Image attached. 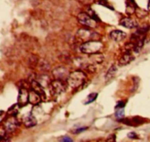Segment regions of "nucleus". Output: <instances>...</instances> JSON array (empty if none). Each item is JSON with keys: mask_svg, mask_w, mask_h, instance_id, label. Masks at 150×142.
Returning <instances> with one entry per match:
<instances>
[{"mask_svg": "<svg viewBox=\"0 0 150 142\" xmlns=\"http://www.w3.org/2000/svg\"><path fill=\"white\" fill-rule=\"evenodd\" d=\"M31 87H32V89L33 91H35V92L38 93L41 97H42V100H45V93L44 91L43 87L42 86L40 82H38V81L33 80L31 82Z\"/></svg>", "mask_w": 150, "mask_h": 142, "instance_id": "obj_8", "label": "nucleus"}, {"mask_svg": "<svg viewBox=\"0 0 150 142\" xmlns=\"http://www.w3.org/2000/svg\"><path fill=\"white\" fill-rule=\"evenodd\" d=\"M148 10H149V11H150V0H149V4H148Z\"/></svg>", "mask_w": 150, "mask_h": 142, "instance_id": "obj_24", "label": "nucleus"}, {"mask_svg": "<svg viewBox=\"0 0 150 142\" xmlns=\"http://www.w3.org/2000/svg\"><path fill=\"white\" fill-rule=\"evenodd\" d=\"M29 92L26 88H21L19 89L18 96V104L20 107H23L29 103Z\"/></svg>", "mask_w": 150, "mask_h": 142, "instance_id": "obj_5", "label": "nucleus"}, {"mask_svg": "<svg viewBox=\"0 0 150 142\" xmlns=\"http://www.w3.org/2000/svg\"><path fill=\"white\" fill-rule=\"evenodd\" d=\"M18 121L16 119V116H12V117L9 118L6 120L5 124H4V128H5L6 131H8V132H13L18 127Z\"/></svg>", "mask_w": 150, "mask_h": 142, "instance_id": "obj_7", "label": "nucleus"}, {"mask_svg": "<svg viewBox=\"0 0 150 142\" xmlns=\"http://www.w3.org/2000/svg\"><path fill=\"white\" fill-rule=\"evenodd\" d=\"M117 71V68L115 65H113L112 66H111L110 69L108 70V72H107L106 75H105V80H106V81L110 80L111 78L114 77V76L115 75Z\"/></svg>", "mask_w": 150, "mask_h": 142, "instance_id": "obj_14", "label": "nucleus"}, {"mask_svg": "<svg viewBox=\"0 0 150 142\" xmlns=\"http://www.w3.org/2000/svg\"><path fill=\"white\" fill-rule=\"evenodd\" d=\"M117 111L115 113V116L118 120L122 119L125 116L124 108H117Z\"/></svg>", "mask_w": 150, "mask_h": 142, "instance_id": "obj_17", "label": "nucleus"}, {"mask_svg": "<svg viewBox=\"0 0 150 142\" xmlns=\"http://www.w3.org/2000/svg\"><path fill=\"white\" fill-rule=\"evenodd\" d=\"M62 141H72L73 140L71 139L70 138H69V137H63V138H62L61 139Z\"/></svg>", "mask_w": 150, "mask_h": 142, "instance_id": "obj_23", "label": "nucleus"}, {"mask_svg": "<svg viewBox=\"0 0 150 142\" xmlns=\"http://www.w3.org/2000/svg\"><path fill=\"white\" fill-rule=\"evenodd\" d=\"M121 26L125 27L128 29H133L138 27L137 22L133 19H130V18H124V19H121L120 22Z\"/></svg>", "mask_w": 150, "mask_h": 142, "instance_id": "obj_10", "label": "nucleus"}, {"mask_svg": "<svg viewBox=\"0 0 150 142\" xmlns=\"http://www.w3.org/2000/svg\"><path fill=\"white\" fill-rule=\"evenodd\" d=\"M53 75L57 80H60L63 81L64 80H67L70 73L65 68L60 66L53 71Z\"/></svg>", "mask_w": 150, "mask_h": 142, "instance_id": "obj_6", "label": "nucleus"}, {"mask_svg": "<svg viewBox=\"0 0 150 142\" xmlns=\"http://www.w3.org/2000/svg\"><path fill=\"white\" fill-rule=\"evenodd\" d=\"M23 122L26 128H32L37 125V119L31 113H29L23 119Z\"/></svg>", "mask_w": 150, "mask_h": 142, "instance_id": "obj_11", "label": "nucleus"}, {"mask_svg": "<svg viewBox=\"0 0 150 142\" xmlns=\"http://www.w3.org/2000/svg\"><path fill=\"white\" fill-rule=\"evenodd\" d=\"M128 137L130 138H132V139H135V138H138V136H137V134L135 133L132 132V133H128Z\"/></svg>", "mask_w": 150, "mask_h": 142, "instance_id": "obj_20", "label": "nucleus"}, {"mask_svg": "<svg viewBox=\"0 0 150 142\" xmlns=\"http://www.w3.org/2000/svg\"><path fill=\"white\" fill-rule=\"evenodd\" d=\"M126 36H127V35H126L125 32H123V31L119 30V29L111 31V33H110V37H111V39L117 41V42L122 41L126 38Z\"/></svg>", "mask_w": 150, "mask_h": 142, "instance_id": "obj_9", "label": "nucleus"}, {"mask_svg": "<svg viewBox=\"0 0 150 142\" xmlns=\"http://www.w3.org/2000/svg\"><path fill=\"white\" fill-rule=\"evenodd\" d=\"M42 97L39 95L37 92H35V91L32 89V91H29V103L32 105H38L42 100Z\"/></svg>", "mask_w": 150, "mask_h": 142, "instance_id": "obj_12", "label": "nucleus"}, {"mask_svg": "<svg viewBox=\"0 0 150 142\" xmlns=\"http://www.w3.org/2000/svg\"><path fill=\"white\" fill-rule=\"evenodd\" d=\"M88 14H89V16H90L92 18V19H95V21H97V22H99V21H100V20L99 18H98V15H97L96 13H95V11H93L92 9L89 8V10H88Z\"/></svg>", "mask_w": 150, "mask_h": 142, "instance_id": "obj_18", "label": "nucleus"}, {"mask_svg": "<svg viewBox=\"0 0 150 142\" xmlns=\"http://www.w3.org/2000/svg\"><path fill=\"white\" fill-rule=\"evenodd\" d=\"M134 59V56L132 55L130 53H125L124 55L120 58L119 63H120V66H126V65L131 63Z\"/></svg>", "mask_w": 150, "mask_h": 142, "instance_id": "obj_13", "label": "nucleus"}, {"mask_svg": "<svg viewBox=\"0 0 150 142\" xmlns=\"http://www.w3.org/2000/svg\"><path fill=\"white\" fill-rule=\"evenodd\" d=\"M51 92L54 95H59L62 92L65 91V85L64 84L62 80H56L51 82L50 85Z\"/></svg>", "mask_w": 150, "mask_h": 142, "instance_id": "obj_4", "label": "nucleus"}, {"mask_svg": "<svg viewBox=\"0 0 150 142\" xmlns=\"http://www.w3.org/2000/svg\"><path fill=\"white\" fill-rule=\"evenodd\" d=\"M86 75L82 71H74L69 75L67 78V84L73 88H77L80 87L84 82Z\"/></svg>", "mask_w": 150, "mask_h": 142, "instance_id": "obj_1", "label": "nucleus"}, {"mask_svg": "<svg viewBox=\"0 0 150 142\" xmlns=\"http://www.w3.org/2000/svg\"><path fill=\"white\" fill-rule=\"evenodd\" d=\"M103 47V44L99 41H89L83 43L80 47L81 52L87 55L98 53Z\"/></svg>", "mask_w": 150, "mask_h": 142, "instance_id": "obj_2", "label": "nucleus"}, {"mask_svg": "<svg viewBox=\"0 0 150 142\" xmlns=\"http://www.w3.org/2000/svg\"><path fill=\"white\" fill-rule=\"evenodd\" d=\"M116 136L114 135H111L108 138H107V141H115Z\"/></svg>", "mask_w": 150, "mask_h": 142, "instance_id": "obj_21", "label": "nucleus"}, {"mask_svg": "<svg viewBox=\"0 0 150 142\" xmlns=\"http://www.w3.org/2000/svg\"><path fill=\"white\" fill-rule=\"evenodd\" d=\"M78 20L81 24L87 26L89 27L95 28L97 26V21L92 19L89 14L85 13H81L78 15Z\"/></svg>", "mask_w": 150, "mask_h": 142, "instance_id": "obj_3", "label": "nucleus"}, {"mask_svg": "<svg viewBox=\"0 0 150 142\" xmlns=\"http://www.w3.org/2000/svg\"><path fill=\"white\" fill-rule=\"evenodd\" d=\"M86 129V128H79V129H76V131H75V133H81V132H83V131H84Z\"/></svg>", "mask_w": 150, "mask_h": 142, "instance_id": "obj_22", "label": "nucleus"}, {"mask_svg": "<svg viewBox=\"0 0 150 142\" xmlns=\"http://www.w3.org/2000/svg\"><path fill=\"white\" fill-rule=\"evenodd\" d=\"M125 105V103L122 101L119 102L117 104V106H116V109L117 108H124Z\"/></svg>", "mask_w": 150, "mask_h": 142, "instance_id": "obj_19", "label": "nucleus"}, {"mask_svg": "<svg viewBox=\"0 0 150 142\" xmlns=\"http://www.w3.org/2000/svg\"><path fill=\"white\" fill-rule=\"evenodd\" d=\"M19 108H20V105L18 104H16L12 106L11 108H10V109L8 110V113L10 115L13 116H16V115L18 113Z\"/></svg>", "mask_w": 150, "mask_h": 142, "instance_id": "obj_15", "label": "nucleus"}, {"mask_svg": "<svg viewBox=\"0 0 150 142\" xmlns=\"http://www.w3.org/2000/svg\"><path fill=\"white\" fill-rule=\"evenodd\" d=\"M98 93H92V94H89L86 99L85 100L84 102V105H88V104H90V103H93L95 100L97 99L98 97Z\"/></svg>", "mask_w": 150, "mask_h": 142, "instance_id": "obj_16", "label": "nucleus"}]
</instances>
